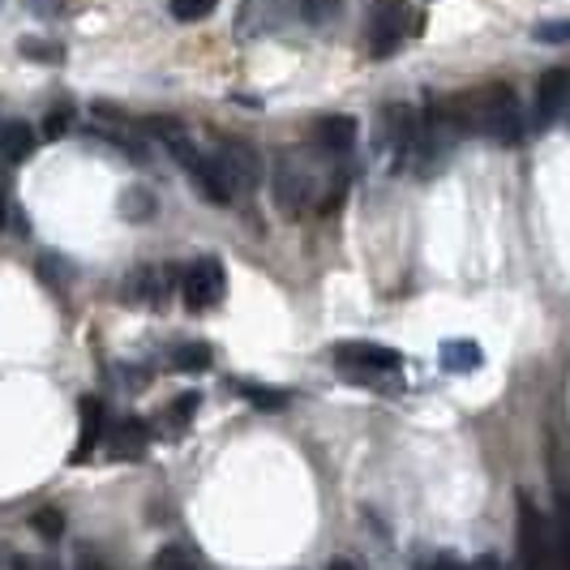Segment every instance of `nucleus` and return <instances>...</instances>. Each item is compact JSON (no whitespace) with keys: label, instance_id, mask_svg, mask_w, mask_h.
<instances>
[{"label":"nucleus","instance_id":"obj_5","mask_svg":"<svg viewBox=\"0 0 570 570\" xmlns=\"http://www.w3.org/2000/svg\"><path fill=\"white\" fill-rule=\"evenodd\" d=\"M180 296H185V305H189L194 314L215 309V305L228 296L224 262H219V257H198V262H189L185 275H180Z\"/></svg>","mask_w":570,"mask_h":570},{"label":"nucleus","instance_id":"obj_6","mask_svg":"<svg viewBox=\"0 0 570 570\" xmlns=\"http://www.w3.org/2000/svg\"><path fill=\"white\" fill-rule=\"evenodd\" d=\"M335 365L343 373H361V377H373V373H395L403 365V356L395 347H382V343H335Z\"/></svg>","mask_w":570,"mask_h":570},{"label":"nucleus","instance_id":"obj_12","mask_svg":"<svg viewBox=\"0 0 570 570\" xmlns=\"http://www.w3.org/2000/svg\"><path fill=\"white\" fill-rule=\"evenodd\" d=\"M99 438H104V403L86 395L82 400V438H78V446H73V463H86V459L95 455Z\"/></svg>","mask_w":570,"mask_h":570},{"label":"nucleus","instance_id":"obj_19","mask_svg":"<svg viewBox=\"0 0 570 570\" xmlns=\"http://www.w3.org/2000/svg\"><path fill=\"white\" fill-rule=\"evenodd\" d=\"M168 4H171V18H176V22H202V18L215 13L219 0H168Z\"/></svg>","mask_w":570,"mask_h":570},{"label":"nucleus","instance_id":"obj_18","mask_svg":"<svg viewBox=\"0 0 570 570\" xmlns=\"http://www.w3.org/2000/svg\"><path fill=\"white\" fill-rule=\"evenodd\" d=\"M18 52L27 60H43V65H57V60H65V48L60 43H52V39H22L18 43Z\"/></svg>","mask_w":570,"mask_h":570},{"label":"nucleus","instance_id":"obj_16","mask_svg":"<svg viewBox=\"0 0 570 570\" xmlns=\"http://www.w3.org/2000/svg\"><path fill=\"white\" fill-rule=\"evenodd\" d=\"M171 365L180 373H206L210 370V347H206V343H180V347L171 352Z\"/></svg>","mask_w":570,"mask_h":570},{"label":"nucleus","instance_id":"obj_20","mask_svg":"<svg viewBox=\"0 0 570 570\" xmlns=\"http://www.w3.org/2000/svg\"><path fill=\"white\" fill-rule=\"evenodd\" d=\"M198 403H202V395H194V391H189V395H180V400H176L168 412H164V425H168V429L189 425V416L198 412Z\"/></svg>","mask_w":570,"mask_h":570},{"label":"nucleus","instance_id":"obj_23","mask_svg":"<svg viewBox=\"0 0 570 570\" xmlns=\"http://www.w3.org/2000/svg\"><path fill=\"white\" fill-rule=\"evenodd\" d=\"M27 9L35 13V18L52 22V18H60V13H65V0H27Z\"/></svg>","mask_w":570,"mask_h":570},{"label":"nucleus","instance_id":"obj_27","mask_svg":"<svg viewBox=\"0 0 570 570\" xmlns=\"http://www.w3.org/2000/svg\"><path fill=\"white\" fill-rule=\"evenodd\" d=\"M18 570H60L52 558H18Z\"/></svg>","mask_w":570,"mask_h":570},{"label":"nucleus","instance_id":"obj_7","mask_svg":"<svg viewBox=\"0 0 570 570\" xmlns=\"http://www.w3.org/2000/svg\"><path fill=\"white\" fill-rule=\"evenodd\" d=\"M176 284H180V279H176V271H171V266H138V271L125 279V301H129V305L164 309Z\"/></svg>","mask_w":570,"mask_h":570},{"label":"nucleus","instance_id":"obj_22","mask_svg":"<svg viewBox=\"0 0 570 570\" xmlns=\"http://www.w3.org/2000/svg\"><path fill=\"white\" fill-rule=\"evenodd\" d=\"M120 210H125V215H150V198H146V189H125Z\"/></svg>","mask_w":570,"mask_h":570},{"label":"nucleus","instance_id":"obj_3","mask_svg":"<svg viewBox=\"0 0 570 570\" xmlns=\"http://www.w3.org/2000/svg\"><path fill=\"white\" fill-rule=\"evenodd\" d=\"M519 558L523 570H570V549L558 523L544 519L528 498H519Z\"/></svg>","mask_w":570,"mask_h":570},{"label":"nucleus","instance_id":"obj_14","mask_svg":"<svg viewBox=\"0 0 570 570\" xmlns=\"http://www.w3.org/2000/svg\"><path fill=\"white\" fill-rule=\"evenodd\" d=\"M236 386V395H245V400L254 403V407H262V412H279V407H287V391H279V386H262V382H232Z\"/></svg>","mask_w":570,"mask_h":570},{"label":"nucleus","instance_id":"obj_30","mask_svg":"<svg viewBox=\"0 0 570 570\" xmlns=\"http://www.w3.org/2000/svg\"><path fill=\"white\" fill-rule=\"evenodd\" d=\"M476 570H502V562H498V558H481V567Z\"/></svg>","mask_w":570,"mask_h":570},{"label":"nucleus","instance_id":"obj_9","mask_svg":"<svg viewBox=\"0 0 570 570\" xmlns=\"http://www.w3.org/2000/svg\"><path fill=\"white\" fill-rule=\"evenodd\" d=\"M314 142H317V150H326V155H343L347 146L356 142V120H352V116H326V120H317Z\"/></svg>","mask_w":570,"mask_h":570},{"label":"nucleus","instance_id":"obj_13","mask_svg":"<svg viewBox=\"0 0 570 570\" xmlns=\"http://www.w3.org/2000/svg\"><path fill=\"white\" fill-rule=\"evenodd\" d=\"M146 438H150V433H146L142 421H120V425H116V433H112V455L116 459L142 455Z\"/></svg>","mask_w":570,"mask_h":570},{"label":"nucleus","instance_id":"obj_24","mask_svg":"<svg viewBox=\"0 0 570 570\" xmlns=\"http://www.w3.org/2000/svg\"><path fill=\"white\" fill-rule=\"evenodd\" d=\"M35 528H39L43 537H60V532H65V519H60L57 511H39L35 514Z\"/></svg>","mask_w":570,"mask_h":570},{"label":"nucleus","instance_id":"obj_1","mask_svg":"<svg viewBox=\"0 0 570 570\" xmlns=\"http://www.w3.org/2000/svg\"><path fill=\"white\" fill-rule=\"evenodd\" d=\"M438 116L455 129V134H481L493 142H519L523 138V112H519V99H514L511 86L493 82L476 86V90H463L455 99H446Z\"/></svg>","mask_w":570,"mask_h":570},{"label":"nucleus","instance_id":"obj_17","mask_svg":"<svg viewBox=\"0 0 570 570\" xmlns=\"http://www.w3.org/2000/svg\"><path fill=\"white\" fill-rule=\"evenodd\" d=\"M292 9H296V13H301L309 27H326V22L340 13V0H296Z\"/></svg>","mask_w":570,"mask_h":570},{"label":"nucleus","instance_id":"obj_2","mask_svg":"<svg viewBox=\"0 0 570 570\" xmlns=\"http://www.w3.org/2000/svg\"><path fill=\"white\" fill-rule=\"evenodd\" d=\"M343 198V180L340 176H326L317 168L309 155H284L275 164V202L284 215H305V210H331Z\"/></svg>","mask_w":570,"mask_h":570},{"label":"nucleus","instance_id":"obj_32","mask_svg":"<svg viewBox=\"0 0 570 570\" xmlns=\"http://www.w3.org/2000/svg\"><path fill=\"white\" fill-rule=\"evenodd\" d=\"M0 215H4V180H0Z\"/></svg>","mask_w":570,"mask_h":570},{"label":"nucleus","instance_id":"obj_26","mask_svg":"<svg viewBox=\"0 0 570 570\" xmlns=\"http://www.w3.org/2000/svg\"><path fill=\"white\" fill-rule=\"evenodd\" d=\"M558 532H562V541L570 549V493L562 498V507H558Z\"/></svg>","mask_w":570,"mask_h":570},{"label":"nucleus","instance_id":"obj_31","mask_svg":"<svg viewBox=\"0 0 570 570\" xmlns=\"http://www.w3.org/2000/svg\"><path fill=\"white\" fill-rule=\"evenodd\" d=\"M331 570H356V562H331Z\"/></svg>","mask_w":570,"mask_h":570},{"label":"nucleus","instance_id":"obj_15","mask_svg":"<svg viewBox=\"0 0 570 570\" xmlns=\"http://www.w3.org/2000/svg\"><path fill=\"white\" fill-rule=\"evenodd\" d=\"M155 570H206V562L189 544H168V549L155 553Z\"/></svg>","mask_w":570,"mask_h":570},{"label":"nucleus","instance_id":"obj_25","mask_svg":"<svg viewBox=\"0 0 570 570\" xmlns=\"http://www.w3.org/2000/svg\"><path fill=\"white\" fill-rule=\"evenodd\" d=\"M65 129H69V108H65V112H48V120H43V138H60V134H65Z\"/></svg>","mask_w":570,"mask_h":570},{"label":"nucleus","instance_id":"obj_11","mask_svg":"<svg viewBox=\"0 0 570 570\" xmlns=\"http://www.w3.org/2000/svg\"><path fill=\"white\" fill-rule=\"evenodd\" d=\"M35 129H30L27 120H9V125H0V159H9V164H27L30 155H35Z\"/></svg>","mask_w":570,"mask_h":570},{"label":"nucleus","instance_id":"obj_4","mask_svg":"<svg viewBox=\"0 0 570 570\" xmlns=\"http://www.w3.org/2000/svg\"><path fill=\"white\" fill-rule=\"evenodd\" d=\"M416 27V13L407 0H373V18H370V52L377 60L391 57L403 39Z\"/></svg>","mask_w":570,"mask_h":570},{"label":"nucleus","instance_id":"obj_21","mask_svg":"<svg viewBox=\"0 0 570 570\" xmlns=\"http://www.w3.org/2000/svg\"><path fill=\"white\" fill-rule=\"evenodd\" d=\"M532 39L537 43H570V18L567 22H541V27H532Z\"/></svg>","mask_w":570,"mask_h":570},{"label":"nucleus","instance_id":"obj_8","mask_svg":"<svg viewBox=\"0 0 570 570\" xmlns=\"http://www.w3.org/2000/svg\"><path fill=\"white\" fill-rule=\"evenodd\" d=\"M541 125H570V69H549L537 90Z\"/></svg>","mask_w":570,"mask_h":570},{"label":"nucleus","instance_id":"obj_10","mask_svg":"<svg viewBox=\"0 0 570 570\" xmlns=\"http://www.w3.org/2000/svg\"><path fill=\"white\" fill-rule=\"evenodd\" d=\"M438 361H442L446 373H472L485 365V352H481V343L472 340H446L438 347Z\"/></svg>","mask_w":570,"mask_h":570},{"label":"nucleus","instance_id":"obj_28","mask_svg":"<svg viewBox=\"0 0 570 570\" xmlns=\"http://www.w3.org/2000/svg\"><path fill=\"white\" fill-rule=\"evenodd\" d=\"M429 570H468V567L459 562L455 553H442V558H433V562H429Z\"/></svg>","mask_w":570,"mask_h":570},{"label":"nucleus","instance_id":"obj_29","mask_svg":"<svg viewBox=\"0 0 570 570\" xmlns=\"http://www.w3.org/2000/svg\"><path fill=\"white\" fill-rule=\"evenodd\" d=\"M78 570H112L108 567V562H104V558H95V553H78Z\"/></svg>","mask_w":570,"mask_h":570}]
</instances>
